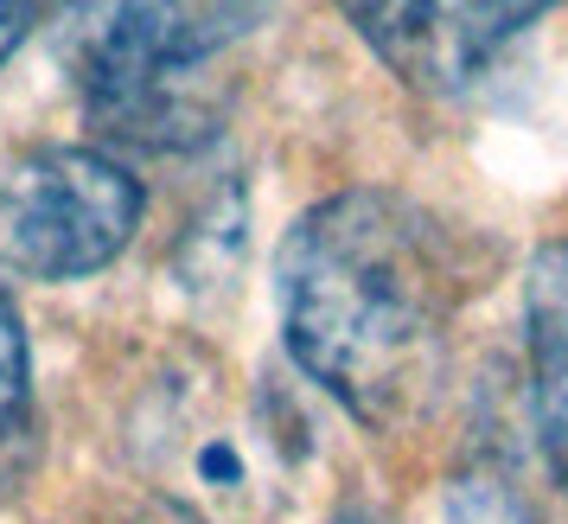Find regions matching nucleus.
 <instances>
[{"instance_id": "1", "label": "nucleus", "mask_w": 568, "mask_h": 524, "mask_svg": "<svg viewBox=\"0 0 568 524\" xmlns=\"http://www.w3.org/2000/svg\"><path fill=\"white\" fill-rule=\"evenodd\" d=\"M466 301L460 243L389 185L307 205L275 250V314L294 371L364 429L428 416Z\"/></svg>"}, {"instance_id": "2", "label": "nucleus", "mask_w": 568, "mask_h": 524, "mask_svg": "<svg viewBox=\"0 0 568 524\" xmlns=\"http://www.w3.org/2000/svg\"><path fill=\"white\" fill-rule=\"evenodd\" d=\"M129 442L141 473L199 524L282 518L320 467V429L301 396L275 377L231 384L205 359L160 371L129 422Z\"/></svg>"}, {"instance_id": "8", "label": "nucleus", "mask_w": 568, "mask_h": 524, "mask_svg": "<svg viewBox=\"0 0 568 524\" xmlns=\"http://www.w3.org/2000/svg\"><path fill=\"white\" fill-rule=\"evenodd\" d=\"M39 13H45V0H0V64H7L13 46L39 27Z\"/></svg>"}, {"instance_id": "3", "label": "nucleus", "mask_w": 568, "mask_h": 524, "mask_svg": "<svg viewBox=\"0 0 568 524\" xmlns=\"http://www.w3.org/2000/svg\"><path fill=\"white\" fill-rule=\"evenodd\" d=\"M275 20V0H58L52 64L90 129L185 148L217 129L205 71Z\"/></svg>"}, {"instance_id": "9", "label": "nucleus", "mask_w": 568, "mask_h": 524, "mask_svg": "<svg viewBox=\"0 0 568 524\" xmlns=\"http://www.w3.org/2000/svg\"><path fill=\"white\" fill-rule=\"evenodd\" d=\"M326 524H384V518H377L371 505H338V512H333Z\"/></svg>"}, {"instance_id": "4", "label": "nucleus", "mask_w": 568, "mask_h": 524, "mask_svg": "<svg viewBox=\"0 0 568 524\" xmlns=\"http://www.w3.org/2000/svg\"><path fill=\"white\" fill-rule=\"evenodd\" d=\"M148 218L129 167L83 141H45L0 180V256L32 282H90Z\"/></svg>"}, {"instance_id": "7", "label": "nucleus", "mask_w": 568, "mask_h": 524, "mask_svg": "<svg viewBox=\"0 0 568 524\" xmlns=\"http://www.w3.org/2000/svg\"><path fill=\"white\" fill-rule=\"evenodd\" d=\"M27 391H32L27 320H20V308H13V294L0 289V447L13 442V429L27 422Z\"/></svg>"}, {"instance_id": "6", "label": "nucleus", "mask_w": 568, "mask_h": 524, "mask_svg": "<svg viewBox=\"0 0 568 524\" xmlns=\"http://www.w3.org/2000/svg\"><path fill=\"white\" fill-rule=\"evenodd\" d=\"M524 352H530L537 442L568 486V236L542 243L524 269Z\"/></svg>"}, {"instance_id": "5", "label": "nucleus", "mask_w": 568, "mask_h": 524, "mask_svg": "<svg viewBox=\"0 0 568 524\" xmlns=\"http://www.w3.org/2000/svg\"><path fill=\"white\" fill-rule=\"evenodd\" d=\"M549 0H338L345 27L415 97H460L542 20Z\"/></svg>"}]
</instances>
